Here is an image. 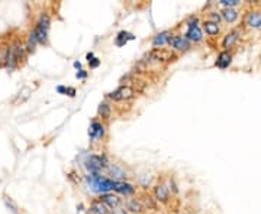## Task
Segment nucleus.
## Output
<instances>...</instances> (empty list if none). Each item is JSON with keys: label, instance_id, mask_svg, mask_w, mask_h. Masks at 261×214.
<instances>
[{"label": "nucleus", "instance_id": "nucleus-10", "mask_svg": "<svg viewBox=\"0 0 261 214\" xmlns=\"http://www.w3.org/2000/svg\"><path fill=\"white\" fill-rule=\"evenodd\" d=\"M113 191H116L121 195L130 197V195H132L135 192V187L132 184H130V183H127V181H115Z\"/></svg>", "mask_w": 261, "mask_h": 214}, {"label": "nucleus", "instance_id": "nucleus-11", "mask_svg": "<svg viewBox=\"0 0 261 214\" xmlns=\"http://www.w3.org/2000/svg\"><path fill=\"white\" fill-rule=\"evenodd\" d=\"M238 39H239V32L234 29V30H229L225 36H224V39H222V48H224V51H229V48H232L235 44L238 42Z\"/></svg>", "mask_w": 261, "mask_h": 214}, {"label": "nucleus", "instance_id": "nucleus-19", "mask_svg": "<svg viewBox=\"0 0 261 214\" xmlns=\"http://www.w3.org/2000/svg\"><path fill=\"white\" fill-rule=\"evenodd\" d=\"M109 172H110V175L115 178V181H122V180L127 178L125 169H124L122 166H119V165H110V166H109Z\"/></svg>", "mask_w": 261, "mask_h": 214}, {"label": "nucleus", "instance_id": "nucleus-21", "mask_svg": "<svg viewBox=\"0 0 261 214\" xmlns=\"http://www.w3.org/2000/svg\"><path fill=\"white\" fill-rule=\"evenodd\" d=\"M202 25H203V29H202V30H205L209 36H216V35H219V32H221V27H219L218 24H213V22L205 21Z\"/></svg>", "mask_w": 261, "mask_h": 214}, {"label": "nucleus", "instance_id": "nucleus-20", "mask_svg": "<svg viewBox=\"0 0 261 214\" xmlns=\"http://www.w3.org/2000/svg\"><path fill=\"white\" fill-rule=\"evenodd\" d=\"M133 39H135L133 33L127 32V30H121V32L116 35V38H115V44H116L118 47H124L128 41H133Z\"/></svg>", "mask_w": 261, "mask_h": 214}, {"label": "nucleus", "instance_id": "nucleus-7", "mask_svg": "<svg viewBox=\"0 0 261 214\" xmlns=\"http://www.w3.org/2000/svg\"><path fill=\"white\" fill-rule=\"evenodd\" d=\"M99 200L103 203L106 207H109L110 210H115V209H118L122 204V198L119 195H116V194H112V192L100 194Z\"/></svg>", "mask_w": 261, "mask_h": 214}, {"label": "nucleus", "instance_id": "nucleus-31", "mask_svg": "<svg viewBox=\"0 0 261 214\" xmlns=\"http://www.w3.org/2000/svg\"><path fill=\"white\" fill-rule=\"evenodd\" d=\"M112 214H128V212L125 209H115L112 210Z\"/></svg>", "mask_w": 261, "mask_h": 214}, {"label": "nucleus", "instance_id": "nucleus-29", "mask_svg": "<svg viewBox=\"0 0 261 214\" xmlns=\"http://www.w3.org/2000/svg\"><path fill=\"white\" fill-rule=\"evenodd\" d=\"M65 94H68L70 97H74L76 96V88L74 87H67V93Z\"/></svg>", "mask_w": 261, "mask_h": 214}, {"label": "nucleus", "instance_id": "nucleus-30", "mask_svg": "<svg viewBox=\"0 0 261 214\" xmlns=\"http://www.w3.org/2000/svg\"><path fill=\"white\" fill-rule=\"evenodd\" d=\"M55 90H57V93H60V94H65V93H67V87H64V85H58Z\"/></svg>", "mask_w": 261, "mask_h": 214}, {"label": "nucleus", "instance_id": "nucleus-18", "mask_svg": "<svg viewBox=\"0 0 261 214\" xmlns=\"http://www.w3.org/2000/svg\"><path fill=\"white\" fill-rule=\"evenodd\" d=\"M127 212H130V213L133 214H142L144 206H142V203L139 200L130 198V200H128V203H127Z\"/></svg>", "mask_w": 261, "mask_h": 214}, {"label": "nucleus", "instance_id": "nucleus-1", "mask_svg": "<svg viewBox=\"0 0 261 214\" xmlns=\"http://www.w3.org/2000/svg\"><path fill=\"white\" fill-rule=\"evenodd\" d=\"M50 25H51V19L48 13H41L36 25L33 27L32 33L35 35L38 44H47L48 42V30H50Z\"/></svg>", "mask_w": 261, "mask_h": 214}, {"label": "nucleus", "instance_id": "nucleus-13", "mask_svg": "<svg viewBox=\"0 0 261 214\" xmlns=\"http://www.w3.org/2000/svg\"><path fill=\"white\" fill-rule=\"evenodd\" d=\"M231 62H232V54L229 53V51H221V53L218 54L215 65L218 68H221V70H225V68H228L231 65Z\"/></svg>", "mask_w": 261, "mask_h": 214}, {"label": "nucleus", "instance_id": "nucleus-2", "mask_svg": "<svg viewBox=\"0 0 261 214\" xmlns=\"http://www.w3.org/2000/svg\"><path fill=\"white\" fill-rule=\"evenodd\" d=\"M87 181L90 183L92 189L99 192V194H106V192L112 191L113 184H115V180H110V178L103 177L100 174H90L87 177Z\"/></svg>", "mask_w": 261, "mask_h": 214}, {"label": "nucleus", "instance_id": "nucleus-17", "mask_svg": "<svg viewBox=\"0 0 261 214\" xmlns=\"http://www.w3.org/2000/svg\"><path fill=\"white\" fill-rule=\"evenodd\" d=\"M150 56L156 61H173L176 58V55L168 51V50H154L153 53L150 54Z\"/></svg>", "mask_w": 261, "mask_h": 214}, {"label": "nucleus", "instance_id": "nucleus-26", "mask_svg": "<svg viewBox=\"0 0 261 214\" xmlns=\"http://www.w3.org/2000/svg\"><path fill=\"white\" fill-rule=\"evenodd\" d=\"M209 22H213V24H218L219 25V22L222 21V18H221V13L218 12V10H210L208 13V19Z\"/></svg>", "mask_w": 261, "mask_h": 214}, {"label": "nucleus", "instance_id": "nucleus-22", "mask_svg": "<svg viewBox=\"0 0 261 214\" xmlns=\"http://www.w3.org/2000/svg\"><path fill=\"white\" fill-rule=\"evenodd\" d=\"M92 210L96 214H112V210L109 207H106L100 200H95L92 203Z\"/></svg>", "mask_w": 261, "mask_h": 214}, {"label": "nucleus", "instance_id": "nucleus-3", "mask_svg": "<svg viewBox=\"0 0 261 214\" xmlns=\"http://www.w3.org/2000/svg\"><path fill=\"white\" fill-rule=\"evenodd\" d=\"M24 51H25V48H22V45L19 42H15L6 53V58H4L6 59V65L9 68H15L18 65V62H19V59L22 58Z\"/></svg>", "mask_w": 261, "mask_h": 214}, {"label": "nucleus", "instance_id": "nucleus-15", "mask_svg": "<svg viewBox=\"0 0 261 214\" xmlns=\"http://www.w3.org/2000/svg\"><path fill=\"white\" fill-rule=\"evenodd\" d=\"M89 136L90 139H100L104 136V126L98 122V120H93L90 123V128H89Z\"/></svg>", "mask_w": 261, "mask_h": 214}, {"label": "nucleus", "instance_id": "nucleus-6", "mask_svg": "<svg viewBox=\"0 0 261 214\" xmlns=\"http://www.w3.org/2000/svg\"><path fill=\"white\" fill-rule=\"evenodd\" d=\"M168 45L174 50V51H189L190 50V45L192 42H189L184 35H171L170 41H168Z\"/></svg>", "mask_w": 261, "mask_h": 214}, {"label": "nucleus", "instance_id": "nucleus-16", "mask_svg": "<svg viewBox=\"0 0 261 214\" xmlns=\"http://www.w3.org/2000/svg\"><path fill=\"white\" fill-rule=\"evenodd\" d=\"M219 13H221V18L228 24H234L235 21L239 18V12L235 7H224Z\"/></svg>", "mask_w": 261, "mask_h": 214}, {"label": "nucleus", "instance_id": "nucleus-25", "mask_svg": "<svg viewBox=\"0 0 261 214\" xmlns=\"http://www.w3.org/2000/svg\"><path fill=\"white\" fill-rule=\"evenodd\" d=\"M3 201H4V206L12 212L13 214H19V212H18V206L12 201V198L10 197H7V195H4V198H3Z\"/></svg>", "mask_w": 261, "mask_h": 214}, {"label": "nucleus", "instance_id": "nucleus-9", "mask_svg": "<svg viewBox=\"0 0 261 214\" xmlns=\"http://www.w3.org/2000/svg\"><path fill=\"white\" fill-rule=\"evenodd\" d=\"M245 25L251 29H261V10H250L245 16Z\"/></svg>", "mask_w": 261, "mask_h": 214}, {"label": "nucleus", "instance_id": "nucleus-23", "mask_svg": "<svg viewBox=\"0 0 261 214\" xmlns=\"http://www.w3.org/2000/svg\"><path fill=\"white\" fill-rule=\"evenodd\" d=\"M110 111H112V108H110V106H109L107 103H100V105H99L98 113H99V116H102L103 119H109V117H110Z\"/></svg>", "mask_w": 261, "mask_h": 214}, {"label": "nucleus", "instance_id": "nucleus-5", "mask_svg": "<svg viewBox=\"0 0 261 214\" xmlns=\"http://www.w3.org/2000/svg\"><path fill=\"white\" fill-rule=\"evenodd\" d=\"M135 96V90L130 85H121L118 87L115 91H112L109 94V97L115 102H124V100H130Z\"/></svg>", "mask_w": 261, "mask_h": 214}, {"label": "nucleus", "instance_id": "nucleus-4", "mask_svg": "<svg viewBox=\"0 0 261 214\" xmlns=\"http://www.w3.org/2000/svg\"><path fill=\"white\" fill-rule=\"evenodd\" d=\"M107 165L106 157H100V155H90L86 160V166L90 171V174H99L100 169H103Z\"/></svg>", "mask_w": 261, "mask_h": 214}, {"label": "nucleus", "instance_id": "nucleus-14", "mask_svg": "<svg viewBox=\"0 0 261 214\" xmlns=\"http://www.w3.org/2000/svg\"><path fill=\"white\" fill-rule=\"evenodd\" d=\"M154 195H156V200L157 201H160V203H167L168 201V198H170V189L168 187L165 186V184H158L154 188Z\"/></svg>", "mask_w": 261, "mask_h": 214}, {"label": "nucleus", "instance_id": "nucleus-32", "mask_svg": "<svg viewBox=\"0 0 261 214\" xmlns=\"http://www.w3.org/2000/svg\"><path fill=\"white\" fill-rule=\"evenodd\" d=\"M73 65H74V68H77V70H81V64H80L78 61H74V64H73Z\"/></svg>", "mask_w": 261, "mask_h": 214}, {"label": "nucleus", "instance_id": "nucleus-8", "mask_svg": "<svg viewBox=\"0 0 261 214\" xmlns=\"http://www.w3.org/2000/svg\"><path fill=\"white\" fill-rule=\"evenodd\" d=\"M184 38L189 41V42H200L203 39V30L199 25H195V27H187V30L184 33Z\"/></svg>", "mask_w": 261, "mask_h": 214}, {"label": "nucleus", "instance_id": "nucleus-28", "mask_svg": "<svg viewBox=\"0 0 261 214\" xmlns=\"http://www.w3.org/2000/svg\"><path fill=\"white\" fill-rule=\"evenodd\" d=\"M76 77H77L78 80H84V79L87 77V71H84V70H80V71H77Z\"/></svg>", "mask_w": 261, "mask_h": 214}, {"label": "nucleus", "instance_id": "nucleus-27", "mask_svg": "<svg viewBox=\"0 0 261 214\" xmlns=\"http://www.w3.org/2000/svg\"><path fill=\"white\" fill-rule=\"evenodd\" d=\"M219 3H221L222 6H225V7H235V6H238L241 1H239V0H219Z\"/></svg>", "mask_w": 261, "mask_h": 214}, {"label": "nucleus", "instance_id": "nucleus-12", "mask_svg": "<svg viewBox=\"0 0 261 214\" xmlns=\"http://www.w3.org/2000/svg\"><path fill=\"white\" fill-rule=\"evenodd\" d=\"M171 35H173V33H171L170 30H163V32H160V33H157L156 36L153 38V47H154L156 50H160L161 47L168 45V41H170Z\"/></svg>", "mask_w": 261, "mask_h": 214}, {"label": "nucleus", "instance_id": "nucleus-24", "mask_svg": "<svg viewBox=\"0 0 261 214\" xmlns=\"http://www.w3.org/2000/svg\"><path fill=\"white\" fill-rule=\"evenodd\" d=\"M86 58H87V62H89L90 68H98V67L100 65V59H99L98 56H95V54L93 53L87 54Z\"/></svg>", "mask_w": 261, "mask_h": 214}]
</instances>
